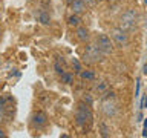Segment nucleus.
<instances>
[{"instance_id": "nucleus-1", "label": "nucleus", "mask_w": 147, "mask_h": 138, "mask_svg": "<svg viewBox=\"0 0 147 138\" xmlns=\"http://www.w3.org/2000/svg\"><path fill=\"white\" fill-rule=\"evenodd\" d=\"M75 120H77L78 126H86V123L90 121V120H92V112L89 109V104H86V103H80V104H78V110H77Z\"/></svg>"}, {"instance_id": "nucleus-2", "label": "nucleus", "mask_w": 147, "mask_h": 138, "mask_svg": "<svg viewBox=\"0 0 147 138\" xmlns=\"http://www.w3.org/2000/svg\"><path fill=\"white\" fill-rule=\"evenodd\" d=\"M103 55L104 54L96 48V45H87L83 58H84V62H87V63H98V62H101Z\"/></svg>"}, {"instance_id": "nucleus-3", "label": "nucleus", "mask_w": 147, "mask_h": 138, "mask_svg": "<svg viewBox=\"0 0 147 138\" xmlns=\"http://www.w3.org/2000/svg\"><path fill=\"white\" fill-rule=\"evenodd\" d=\"M135 23H136V12L133 11V9H127V11L121 16L119 28H123L124 31H129L135 26Z\"/></svg>"}, {"instance_id": "nucleus-4", "label": "nucleus", "mask_w": 147, "mask_h": 138, "mask_svg": "<svg viewBox=\"0 0 147 138\" xmlns=\"http://www.w3.org/2000/svg\"><path fill=\"white\" fill-rule=\"evenodd\" d=\"M95 45L103 54H110L113 51L112 40H110V37L106 35V34H100L98 37H96V43Z\"/></svg>"}, {"instance_id": "nucleus-5", "label": "nucleus", "mask_w": 147, "mask_h": 138, "mask_svg": "<svg viewBox=\"0 0 147 138\" xmlns=\"http://www.w3.org/2000/svg\"><path fill=\"white\" fill-rule=\"evenodd\" d=\"M110 37H112V40L117 43V46H119V48H124V46H127V43H129V35L126 34V31H124L123 28H115V29H112Z\"/></svg>"}, {"instance_id": "nucleus-6", "label": "nucleus", "mask_w": 147, "mask_h": 138, "mask_svg": "<svg viewBox=\"0 0 147 138\" xmlns=\"http://www.w3.org/2000/svg\"><path fill=\"white\" fill-rule=\"evenodd\" d=\"M103 112L107 115V117H112L117 112V103L113 101V97H106L104 103H103Z\"/></svg>"}, {"instance_id": "nucleus-7", "label": "nucleus", "mask_w": 147, "mask_h": 138, "mask_svg": "<svg viewBox=\"0 0 147 138\" xmlns=\"http://www.w3.org/2000/svg\"><path fill=\"white\" fill-rule=\"evenodd\" d=\"M46 123H48V117H46L45 112L38 110V112H35L34 115H32V124H34V126L41 127V126H45Z\"/></svg>"}, {"instance_id": "nucleus-8", "label": "nucleus", "mask_w": 147, "mask_h": 138, "mask_svg": "<svg viewBox=\"0 0 147 138\" xmlns=\"http://www.w3.org/2000/svg\"><path fill=\"white\" fill-rule=\"evenodd\" d=\"M69 6H71L72 14H81V12L86 11L87 5L83 2V0H74L72 3H69Z\"/></svg>"}, {"instance_id": "nucleus-9", "label": "nucleus", "mask_w": 147, "mask_h": 138, "mask_svg": "<svg viewBox=\"0 0 147 138\" xmlns=\"http://www.w3.org/2000/svg\"><path fill=\"white\" fill-rule=\"evenodd\" d=\"M77 39L80 41H86L87 39H89V29L84 26H77V32H75Z\"/></svg>"}, {"instance_id": "nucleus-10", "label": "nucleus", "mask_w": 147, "mask_h": 138, "mask_svg": "<svg viewBox=\"0 0 147 138\" xmlns=\"http://www.w3.org/2000/svg\"><path fill=\"white\" fill-rule=\"evenodd\" d=\"M81 23V18H80V14H72V16L67 17V25L69 26H80Z\"/></svg>"}, {"instance_id": "nucleus-11", "label": "nucleus", "mask_w": 147, "mask_h": 138, "mask_svg": "<svg viewBox=\"0 0 147 138\" xmlns=\"http://www.w3.org/2000/svg\"><path fill=\"white\" fill-rule=\"evenodd\" d=\"M38 22L41 25H49L51 23V16L46 11H40L38 12Z\"/></svg>"}, {"instance_id": "nucleus-12", "label": "nucleus", "mask_w": 147, "mask_h": 138, "mask_svg": "<svg viewBox=\"0 0 147 138\" xmlns=\"http://www.w3.org/2000/svg\"><path fill=\"white\" fill-rule=\"evenodd\" d=\"M80 77L83 78V80H94L95 78V72L90 71V69H86V71H80Z\"/></svg>"}, {"instance_id": "nucleus-13", "label": "nucleus", "mask_w": 147, "mask_h": 138, "mask_svg": "<svg viewBox=\"0 0 147 138\" xmlns=\"http://www.w3.org/2000/svg\"><path fill=\"white\" fill-rule=\"evenodd\" d=\"M74 81V75L69 72H63L61 74V83H64V85H71V83Z\"/></svg>"}, {"instance_id": "nucleus-14", "label": "nucleus", "mask_w": 147, "mask_h": 138, "mask_svg": "<svg viewBox=\"0 0 147 138\" xmlns=\"http://www.w3.org/2000/svg\"><path fill=\"white\" fill-rule=\"evenodd\" d=\"M107 89H109V85L106 81H100L98 85H95V91L100 92V94H103V92H106Z\"/></svg>"}, {"instance_id": "nucleus-15", "label": "nucleus", "mask_w": 147, "mask_h": 138, "mask_svg": "<svg viewBox=\"0 0 147 138\" xmlns=\"http://www.w3.org/2000/svg\"><path fill=\"white\" fill-rule=\"evenodd\" d=\"M72 66H74V69H75V71H78V72L81 71V63L78 62L77 58H74V60H72Z\"/></svg>"}, {"instance_id": "nucleus-16", "label": "nucleus", "mask_w": 147, "mask_h": 138, "mask_svg": "<svg viewBox=\"0 0 147 138\" xmlns=\"http://www.w3.org/2000/svg\"><path fill=\"white\" fill-rule=\"evenodd\" d=\"M5 120V106L0 104V123H2Z\"/></svg>"}, {"instance_id": "nucleus-17", "label": "nucleus", "mask_w": 147, "mask_h": 138, "mask_svg": "<svg viewBox=\"0 0 147 138\" xmlns=\"http://www.w3.org/2000/svg\"><path fill=\"white\" fill-rule=\"evenodd\" d=\"M83 101H84V103H87V104H92V101H94V100H92V97H90L89 94H87V95H84Z\"/></svg>"}, {"instance_id": "nucleus-18", "label": "nucleus", "mask_w": 147, "mask_h": 138, "mask_svg": "<svg viewBox=\"0 0 147 138\" xmlns=\"http://www.w3.org/2000/svg\"><path fill=\"white\" fill-rule=\"evenodd\" d=\"M140 89H141V83H140V80H136V91H135V97H140Z\"/></svg>"}, {"instance_id": "nucleus-19", "label": "nucleus", "mask_w": 147, "mask_h": 138, "mask_svg": "<svg viewBox=\"0 0 147 138\" xmlns=\"http://www.w3.org/2000/svg\"><path fill=\"white\" fill-rule=\"evenodd\" d=\"M55 71H57V72L60 74V75H61V74L64 72V71H63V68H61V66H60V64H58V63H55Z\"/></svg>"}, {"instance_id": "nucleus-20", "label": "nucleus", "mask_w": 147, "mask_h": 138, "mask_svg": "<svg viewBox=\"0 0 147 138\" xmlns=\"http://www.w3.org/2000/svg\"><path fill=\"white\" fill-rule=\"evenodd\" d=\"M142 137H147V118H144V129H142Z\"/></svg>"}, {"instance_id": "nucleus-21", "label": "nucleus", "mask_w": 147, "mask_h": 138, "mask_svg": "<svg viewBox=\"0 0 147 138\" xmlns=\"http://www.w3.org/2000/svg\"><path fill=\"white\" fill-rule=\"evenodd\" d=\"M141 108L142 109L147 108V95H144V98H142V101H141Z\"/></svg>"}, {"instance_id": "nucleus-22", "label": "nucleus", "mask_w": 147, "mask_h": 138, "mask_svg": "<svg viewBox=\"0 0 147 138\" xmlns=\"http://www.w3.org/2000/svg\"><path fill=\"white\" fill-rule=\"evenodd\" d=\"M136 118H138L136 121H142V114H141V112H138V114H136Z\"/></svg>"}, {"instance_id": "nucleus-23", "label": "nucleus", "mask_w": 147, "mask_h": 138, "mask_svg": "<svg viewBox=\"0 0 147 138\" xmlns=\"http://www.w3.org/2000/svg\"><path fill=\"white\" fill-rule=\"evenodd\" d=\"M83 2H84L86 5H94V3H95V0H83Z\"/></svg>"}, {"instance_id": "nucleus-24", "label": "nucleus", "mask_w": 147, "mask_h": 138, "mask_svg": "<svg viewBox=\"0 0 147 138\" xmlns=\"http://www.w3.org/2000/svg\"><path fill=\"white\" fill-rule=\"evenodd\" d=\"M142 74H144V75H147V63L144 64V68H142Z\"/></svg>"}, {"instance_id": "nucleus-25", "label": "nucleus", "mask_w": 147, "mask_h": 138, "mask_svg": "<svg viewBox=\"0 0 147 138\" xmlns=\"http://www.w3.org/2000/svg\"><path fill=\"white\" fill-rule=\"evenodd\" d=\"M5 135H6V133H5V132L2 131V129H0V137H5Z\"/></svg>"}, {"instance_id": "nucleus-26", "label": "nucleus", "mask_w": 147, "mask_h": 138, "mask_svg": "<svg viewBox=\"0 0 147 138\" xmlns=\"http://www.w3.org/2000/svg\"><path fill=\"white\" fill-rule=\"evenodd\" d=\"M100 2H103V0H95V3H100Z\"/></svg>"}, {"instance_id": "nucleus-27", "label": "nucleus", "mask_w": 147, "mask_h": 138, "mask_svg": "<svg viewBox=\"0 0 147 138\" xmlns=\"http://www.w3.org/2000/svg\"><path fill=\"white\" fill-rule=\"evenodd\" d=\"M66 2H67V3H72V2H74V0H66Z\"/></svg>"}, {"instance_id": "nucleus-28", "label": "nucleus", "mask_w": 147, "mask_h": 138, "mask_svg": "<svg viewBox=\"0 0 147 138\" xmlns=\"http://www.w3.org/2000/svg\"><path fill=\"white\" fill-rule=\"evenodd\" d=\"M144 5H147V0H144Z\"/></svg>"}, {"instance_id": "nucleus-29", "label": "nucleus", "mask_w": 147, "mask_h": 138, "mask_svg": "<svg viewBox=\"0 0 147 138\" xmlns=\"http://www.w3.org/2000/svg\"><path fill=\"white\" fill-rule=\"evenodd\" d=\"M0 34H2V28H0Z\"/></svg>"}]
</instances>
